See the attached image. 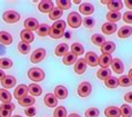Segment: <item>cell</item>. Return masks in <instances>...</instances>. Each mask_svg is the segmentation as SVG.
<instances>
[{
	"instance_id": "30bf717a",
	"label": "cell",
	"mask_w": 132,
	"mask_h": 117,
	"mask_svg": "<svg viewBox=\"0 0 132 117\" xmlns=\"http://www.w3.org/2000/svg\"><path fill=\"white\" fill-rule=\"evenodd\" d=\"M16 84H17V80H16V78H14L13 76H11V75L6 76V77L1 80L2 87H3L5 89H7V90L10 89V88H12V87H14V86H16Z\"/></svg>"
},
{
	"instance_id": "74e56055",
	"label": "cell",
	"mask_w": 132,
	"mask_h": 117,
	"mask_svg": "<svg viewBox=\"0 0 132 117\" xmlns=\"http://www.w3.org/2000/svg\"><path fill=\"white\" fill-rule=\"evenodd\" d=\"M118 82H119V86L121 87H129L132 85V82L130 80V78L128 76H121V77L118 78Z\"/></svg>"
},
{
	"instance_id": "ffe728a7",
	"label": "cell",
	"mask_w": 132,
	"mask_h": 117,
	"mask_svg": "<svg viewBox=\"0 0 132 117\" xmlns=\"http://www.w3.org/2000/svg\"><path fill=\"white\" fill-rule=\"evenodd\" d=\"M78 60V56L75 55L73 53L69 52L67 55L63 56V59H62V63H63L65 66H71L73 64H76V61Z\"/></svg>"
},
{
	"instance_id": "8fae6325",
	"label": "cell",
	"mask_w": 132,
	"mask_h": 117,
	"mask_svg": "<svg viewBox=\"0 0 132 117\" xmlns=\"http://www.w3.org/2000/svg\"><path fill=\"white\" fill-rule=\"evenodd\" d=\"M28 94V86L27 85H19L18 87H16V89L13 91V96L17 98L18 100L21 99L22 97L27 96Z\"/></svg>"
},
{
	"instance_id": "e0dca14e",
	"label": "cell",
	"mask_w": 132,
	"mask_h": 117,
	"mask_svg": "<svg viewBox=\"0 0 132 117\" xmlns=\"http://www.w3.org/2000/svg\"><path fill=\"white\" fill-rule=\"evenodd\" d=\"M20 38H21V41L22 42H26V43H28V45H30V42H32L35 39V35L32 34L31 31L23 29V30L20 32Z\"/></svg>"
},
{
	"instance_id": "3957f363",
	"label": "cell",
	"mask_w": 132,
	"mask_h": 117,
	"mask_svg": "<svg viewBox=\"0 0 132 117\" xmlns=\"http://www.w3.org/2000/svg\"><path fill=\"white\" fill-rule=\"evenodd\" d=\"M2 19L7 24H16L20 20V14L14 10H8L2 14Z\"/></svg>"
},
{
	"instance_id": "11a10c76",
	"label": "cell",
	"mask_w": 132,
	"mask_h": 117,
	"mask_svg": "<svg viewBox=\"0 0 132 117\" xmlns=\"http://www.w3.org/2000/svg\"><path fill=\"white\" fill-rule=\"evenodd\" d=\"M102 3H103V5H108V2H109V0H107V1H104V0H103V1H101Z\"/></svg>"
},
{
	"instance_id": "f6af8a7d",
	"label": "cell",
	"mask_w": 132,
	"mask_h": 117,
	"mask_svg": "<svg viewBox=\"0 0 132 117\" xmlns=\"http://www.w3.org/2000/svg\"><path fill=\"white\" fill-rule=\"evenodd\" d=\"M82 23H83V25H84V27H86V28H89V29L93 28V26H94V19H93L92 17H87V18H84V19L82 20Z\"/></svg>"
},
{
	"instance_id": "4fadbf2b",
	"label": "cell",
	"mask_w": 132,
	"mask_h": 117,
	"mask_svg": "<svg viewBox=\"0 0 132 117\" xmlns=\"http://www.w3.org/2000/svg\"><path fill=\"white\" fill-rule=\"evenodd\" d=\"M108 9L110 11H120L121 9L123 8V2L121 0H109L108 2Z\"/></svg>"
},
{
	"instance_id": "5b68a950",
	"label": "cell",
	"mask_w": 132,
	"mask_h": 117,
	"mask_svg": "<svg viewBox=\"0 0 132 117\" xmlns=\"http://www.w3.org/2000/svg\"><path fill=\"white\" fill-rule=\"evenodd\" d=\"M45 57H46V50L43 48H38L32 53L30 60H31V63H34V64H38L45 59Z\"/></svg>"
},
{
	"instance_id": "d4e9b609",
	"label": "cell",
	"mask_w": 132,
	"mask_h": 117,
	"mask_svg": "<svg viewBox=\"0 0 132 117\" xmlns=\"http://www.w3.org/2000/svg\"><path fill=\"white\" fill-rule=\"evenodd\" d=\"M116 50V43L112 41H105L103 45L101 46V52L102 54H109L111 55Z\"/></svg>"
},
{
	"instance_id": "7a4b0ae2",
	"label": "cell",
	"mask_w": 132,
	"mask_h": 117,
	"mask_svg": "<svg viewBox=\"0 0 132 117\" xmlns=\"http://www.w3.org/2000/svg\"><path fill=\"white\" fill-rule=\"evenodd\" d=\"M67 21H68V25L71 28H78V27H80V25L82 24V17L80 16V13L73 11L68 14Z\"/></svg>"
},
{
	"instance_id": "681fc988",
	"label": "cell",
	"mask_w": 132,
	"mask_h": 117,
	"mask_svg": "<svg viewBox=\"0 0 132 117\" xmlns=\"http://www.w3.org/2000/svg\"><path fill=\"white\" fill-rule=\"evenodd\" d=\"M123 97H124V100H126L127 103L132 104V91H129V93H127Z\"/></svg>"
},
{
	"instance_id": "ba28073f",
	"label": "cell",
	"mask_w": 132,
	"mask_h": 117,
	"mask_svg": "<svg viewBox=\"0 0 132 117\" xmlns=\"http://www.w3.org/2000/svg\"><path fill=\"white\" fill-rule=\"evenodd\" d=\"M38 8L43 13H50L51 10L53 9V2L50 1V0H42V1L39 2Z\"/></svg>"
},
{
	"instance_id": "d6a6232c",
	"label": "cell",
	"mask_w": 132,
	"mask_h": 117,
	"mask_svg": "<svg viewBox=\"0 0 132 117\" xmlns=\"http://www.w3.org/2000/svg\"><path fill=\"white\" fill-rule=\"evenodd\" d=\"M91 41H92L93 45H96L98 47H101L105 42V38H104V36L96 34V35H93L92 37H91Z\"/></svg>"
},
{
	"instance_id": "ab89813d",
	"label": "cell",
	"mask_w": 132,
	"mask_h": 117,
	"mask_svg": "<svg viewBox=\"0 0 132 117\" xmlns=\"http://www.w3.org/2000/svg\"><path fill=\"white\" fill-rule=\"evenodd\" d=\"M63 32L64 31H60V30H57L52 27H50V30H49V36L52 39H60L62 36H63Z\"/></svg>"
},
{
	"instance_id": "7c38bea8",
	"label": "cell",
	"mask_w": 132,
	"mask_h": 117,
	"mask_svg": "<svg viewBox=\"0 0 132 117\" xmlns=\"http://www.w3.org/2000/svg\"><path fill=\"white\" fill-rule=\"evenodd\" d=\"M87 70V63L84 60V58H80L76 61L75 64V71L78 75H82L84 71Z\"/></svg>"
},
{
	"instance_id": "c3c4849f",
	"label": "cell",
	"mask_w": 132,
	"mask_h": 117,
	"mask_svg": "<svg viewBox=\"0 0 132 117\" xmlns=\"http://www.w3.org/2000/svg\"><path fill=\"white\" fill-rule=\"evenodd\" d=\"M122 19L126 24H132V11H127L122 14Z\"/></svg>"
},
{
	"instance_id": "836d02e7",
	"label": "cell",
	"mask_w": 132,
	"mask_h": 117,
	"mask_svg": "<svg viewBox=\"0 0 132 117\" xmlns=\"http://www.w3.org/2000/svg\"><path fill=\"white\" fill-rule=\"evenodd\" d=\"M71 53H73L77 56H81L82 54H84V48L81 43L79 42H75L71 45Z\"/></svg>"
},
{
	"instance_id": "4dcf8cb0",
	"label": "cell",
	"mask_w": 132,
	"mask_h": 117,
	"mask_svg": "<svg viewBox=\"0 0 132 117\" xmlns=\"http://www.w3.org/2000/svg\"><path fill=\"white\" fill-rule=\"evenodd\" d=\"M63 14V11L61 9H59L58 7H53V9L51 10V12L49 13V18L51 20H60V18Z\"/></svg>"
},
{
	"instance_id": "8992f818",
	"label": "cell",
	"mask_w": 132,
	"mask_h": 117,
	"mask_svg": "<svg viewBox=\"0 0 132 117\" xmlns=\"http://www.w3.org/2000/svg\"><path fill=\"white\" fill-rule=\"evenodd\" d=\"M84 60H86L87 65H89L90 67H96L99 64V57L97 54H94L93 52H88L86 54V57H84Z\"/></svg>"
},
{
	"instance_id": "60d3db41",
	"label": "cell",
	"mask_w": 132,
	"mask_h": 117,
	"mask_svg": "<svg viewBox=\"0 0 132 117\" xmlns=\"http://www.w3.org/2000/svg\"><path fill=\"white\" fill-rule=\"evenodd\" d=\"M53 117H67V109L63 106H58L53 113Z\"/></svg>"
},
{
	"instance_id": "7bdbcfd3",
	"label": "cell",
	"mask_w": 132,
	"mask_h": 117,
	"mask_svg": "<svg viewBox=\"0 0 132 117\" xmlns=\"http://www.w3.org/2000/svg\"><path fill=\"white\" fill-rule=\"evenodd\" d=\"M99 114H100V112H99L98 108H94V107H91V108H88L86 113H84V115L86 117H98Z\"/></svg>"
},
{
	"instance_id": "f1b7e54d",
	"label": "cell",
	"mask_w": 132,
	"mask_h": 117,
	"mask_svg": "<svg viewBox=\"0 0 132 117\" xmlns=\"http://www.w3.org/2000/svg\"><path fill=\"white\" fill-rule=\"evenodd\" d=\"M0 42H1L2 45H11L12 36L7 31H0Z\"/></svg>"
},
{
	"instance_id": "db71d44e",
	"label": "cell",
	"mask_w": 132,
	"mask_h": 117,
	"mask_svg": "<svg viewBox=\"0 0 132 117\" xmlns=\"http://www.w3.org/2000/svg\"><path fill=\"white\" fill-rule=\"evenodd\" d=\"M128 77H129V78H130V80L132 82V69H131V70L129 71V75H128Z\"/></svg>"
},
{
	"instance_id": "f907efd6",
	"label": "cell",
	"mask_w": 132,
	"mask_h": 117,
	"mask_svg": "<svg viewBox=\"0 0 132 117\" xmlns=\"http://www.w3.org/2000/svg\"><path fill=\"white\" fill-rule=\"evenodd\" d=\"M124 5H126L129 9H132V0H126V1H124Z\"/></svg>"
},
{
	"instance_id": "ee69618b",
	"label": "cell",
	"mask_w": 132,
	"mask_h": 117,
	"mask_svg": "<svg viewBox=\"0 0 132 117\" xmlns=\"http://www.w3.org/2000/svg\"><path fill=\"white\" fill-rule=\"evenodd\" d=\"M65 23L63 20H57V21H54L53 25H52V28L54 29H57V30H60V31H64V29H65Z\"/></svg>"
},
{
	"instance_id": "9c48e42d",
	"label": "cell",
	"mask_w": 132,
	"mask_h": 117,
	"mask_svg": "<svg viewBox=\"0 0 132 117\" xmlns=\"http://www.w3.org/2000/svg\"><path fill=\"white\" fill-rule=\"evenodd\" d=\"M113 60V58L111 55L109 54H102L100 57H99V66H100L101 68H108L110 65H111Z\"/></svg>"
},
{
	"instance_id": "277c9868",
	"label": "cell",
	"mask_w": 132,
	"mask_h": 117,
	"mask_svg": "<svg viewBox=\"0 0 132 117\" xmlns=\"http://www.w3.org/2000/svg\"><path fill=\"white\" fill-rule=\"evenodd\" d=\"M92 91V86L89 82H83L78 87V94L80 97H88Z\"/></svg>"
},
{
	"instance_id": "1f68e13d",
	"label": "cell",
	"mask_w": 132,
	"mask_h": 117,
	"mask_svg": "<svg viewBox=\"0 0 132 117\" xmlns=\"http://www.w3.org/2000/svg\"><path fill=\"white\" fill-rule=\"evenodd\" d=\"M49 30H50V27L48 26L47 24H41L39 25L38 29H37V34L40 37H46V36H49Z\"/></svg>"
},
{
	"instance_id": "f546056e",
	"label": "cell",
	"mask_w": 132,
	"mask_h": 117,
	"mask_svg": "<svg viewBox=\"0 0 132 117\" xmlns=\"http://www.w3.org/2000/svg\"><path fill=\"white\" fill-rule=\"evenodd\" d=\"M97 77L101 80H107L111 77V70L108 68H101L97 71Z\"/></svg>"
},
{
	"instance_id": "cb8c5ba5",
	"label": "cell",
	"mask_w": 132,
	"mask_h": 117,
	"mask_svg": "<svg viewBox=\"0 0 132 117\" xmlns=\"http://www.w3.org/2000/svg\"><path fill=\"white\" fill-rule=\"evenodd\" d=\"M69 53V46L68 43H60L56 47V50H54V54L57 55L58 57H63L64 55H67Z\"/></svg>"
},
{
	"instance_id": "6da1fadb",
	"label": "cell",
	"mask_w": 132,
	"mask_h": 117,
	"mask_svg": "<svg viewBox=\"0 0 132 117\" xmlns=\"http://www.w3.org/2000/svg\"><path fill=\"white\" fill-rule=\"evenodd\" d=\"M28 77L35 83L42 82L45 79V71L40 68H30L28 70Z\"/></svg>"
},
{
	"instance_id": "d6986e66",
	"label": "cell",
	"mask_w": 132,
	"mask_h": 117,
	"mask_svg": "<svg viewBox=\"0 0 132 117\" xmlns=\"http://www.w3.org/2000/svg\"><path fill=\"white\" fill-rule=\"evenodd\" d=\"M54 96L57 99H65L68 97V89L64 86H57L54 89Z\"/></svg>"
},
{
	"instance_id": "b9f144b4",
	"label": "cell",
	"mask_w": 132,
	"mask_h": 117,
	"mask_svg": "<svg viewBox=\"0 0 132 117\" xmlns=\"http://www.w3.org/2000/svg\"><path fill=\"white\" fill-rule=\"evenodd\" d=\"M18 50H19L20 54L27 55L29 52H30V45H28V43L21 41V42L18 43Z\"/></svg>"
},
{
	"instance_id": "52a82bcc",
	"label": "cell",
	"mask_w": 132,
	"mask_h": 117,
	"mask_svg": "<svg viewBox=\"0 0 132 117\" xmlns=\"http://www.w3.org/2000/svg\"><path fill=\"white\" fill-rule=\"evenodd\" d=\"M39 23H38V20L36 19V18H27V19L24 20V23H23V26H24V29L26 30H29V31H35L38 29L39 27Z\"/></svg>"
},
{
	"instance_id": "d590c367",
	"label": "cell",
	"mask_w": 132,
	"mask_h": 117,
	"mask_svg": "<svg viewBox=\"0 0 132 117\" xmlns=\"http://www.w3.org/2000/svg\"><path fill=\"white\" fill-rule=\"evenodd\" d=\"M120 112L122 117H131L132 115V108L129 105H122L120 108Z\"/></svg>"
},
{
	"instance_id": "f35d334b",
	"label": "cell",
	"mask_w": 132,
	"mask_h": 117,
	"mask_svg": "<svg viewBox=\"0 0 132 117\" xmlns=\"http://www.w3.org/2000/svg\"><path fill=\"white\" fill-rule=\"evenodd\" d=\"M12 67V60L9 58H0V68L9 69Z\"/></svg>"
},
{
	"instance_id": "816d5d0a",
	"label": "cell",
	"mask_w": 132,
	"mask_h": 117,
	"mask_svg": "<svg viewBox=\"0 0 132 117\" xmlns=\"http://www.w3.org/2000/svg\"><path fill=\"white\" fill-rule=\"evenodd\" d=\"M6 77V74H5V71L2 70V69H0V80H2L3 78Z\"/></svg>"
},
{
	"instance_id": "8d00e7d4",
	"label": "cell",
	"mask_w": 132,
	"mask_h": 117,
	"mask_svg": "<svg viewBox=\"0 0 132 117\" xmlns=\"http://www.w3.org/2000/svg\"><path fill=\"white\" fill-rule=\"evenodd\" d=\"M57 6L62 11H64V10H68L71 7V1H69V0H58Z\"/></svg>"
},
{
	"instance_id": "e575fe53",
	"label": "cell",
	"mask_w": 132,
	"mask_h": 117,
	"mask_svg": "<svg viewBox=\"0 0 132 117\" xmlns=\"http://www.w3.org/2000/svg\"><path fill=\"white\" fill-rule=\"evenodd\" d=\"M104 85H105V87H108V88H117V87L119 86L118 78L111 76V77L108 78L107 80H104Z\"/></svg>"
},
{
	"instance_id": "44dd1931",
	"label": "cell",
	"mask_w": 132,
	"mask_h": 117,
	"mask_svg": "<svg viewBox=\"0 0 132 117\" xmlns=\"http://www.w3.org/2000/svg\"><path fill=\"white\" fill-rule=\"evenodd\" d=\"M35 103H36V98L32 97V96H24V97L21 98V99L18 100V104L20 106H22V107H26V108L35 105Z\"/></svg>"
},
{
	"instance_id": "bcb514c9",
	"label": "cell",
	"mask_w": 132,
	"mask_h": 117,
	"mask_svg": "<svg viewBox=\"0 0 132 117\" xmlns=\"http://www.w3.org/2000/svg\"><path fill=\"white\" fill-rule=\"evenodd\" d=\"M11 111L6 108L3 105L0 106V117H11Z\"/></svg>"
},
{
	"instance_id": "9a60e30c",
	"label": "cell",
	"mask_w": 132,
	"mask_h": 117,
	"mask_svg": "<svg viewBox=\"0 0 132 117\" xmlns=\"http://www.w3.org/2000/svg\"><path fill=\"white\" fill-rule=\"evenodd\" d=\"M43 103H45L46 106H48V107L53 108V107H57L58 99L53 94H47L45 96V99H43Z\"/></svg>"
},
{
	"instance_id": "4316f807",
	"label": "cell",
	"mask_w": 132,
	"mask_h": 117,
	"mask_svg": "<svg viewBox=\"0 0 132 117\" xmlns=\"http://www.w3.org/2000/svg\"><path fill=\"white\" fill-rule=\"evenodd\" d=\"M132 35V27L131 26H123L119 29L118 31V36L119 38H129Z\"/></svg>"
},
{
	"instance_id": "f5cc1de1",
	"label": "cell",
	"mask_w": 132,
	"mask_h": 117,
	"mask_svg": "<svg viewBox=\"0 0 132 117\" xmlns=\"http://www.w3.org/2000/svg\"><path fill=\"white\" fill-rule=\"evenodd\" d=\"M68 117H81L80 115H78V114H75V113H72V114H70Z\"/></svg>"
},
{
	"instance_id": "2e32d148",
	"label": "cell",
	"mask_w": 132,
	"mask_h": 117,
	"mask_svg": "<svg viewBox=\"0 0 132 117\" xmlns=\"http://www.w3.org/2000/svg\"><path fill=\"white\" fill-rule=\"evenodd\" d=\"M104 116L105 117H120L121 112L120 108L116 107V106H109L104 109Z\"/></svg>"
},
{
	"instance_id": "603a6c76",
	"label": "cell",
	"mask_w": 132,
	"mask_h": 117,
	"mask_svg": "<svg viewBox=\"0 0 132 117\" xmlns=\"http://www.w3.org/2000/svg\"><path fill=\"white\" fill-rule=\"evenodd\" d=\"M28 93H30L32 97H35V96L37 97L42 94V88L39 85H37L36 83H32L28 86Z\"/></svg>"
},
{
	"instance_id": "9f6ffc18",
	"label": "cell",
	"mask_w": 132,
	"mask_h": 117,
	"mask_svg": "<svg viewBox=\"0 0 132 117\" xmlns=\"http://www.w3.org/2000/svg\"><path fill=\"white\" fill-rule=\"evenodd\" d=\"M73 2H75V3H77V5H79V3H80V1H79V0H75V1H73Z\"/></svg>"
},
{
	"instance_id": "ac0fdd59",
	"label": "cell",
	"mask_w": 132,
	"mask_h": 117,
	"mask_svg": "<svg viewBox=\"0 0 132 117\" xmlns=\"http://www.w3.org/2000/svg\"><path fill=\"white\" fill-rule=\"evenodd\" d=\"M79 11L81 14H86V16H90V14H92L93 11H94V8L93 6L91 5L89 2H84L82 5H80L79 7Z\"/></svg>"
},
{
	"instance_id": "7402d4cb",
	"label": "cell",
	"mask_w": 132,
	"mask_h": 117,
	"mask_svg": "<svg viewBox=\"0 0 132 117\" xmlns=\"http://www.w3.org/2000/svg\"><path fill=\"white\" fill-rule=\"evenodd\" d=\"M117 29H118V27H117V25H116V24L105 23L104 25H102L101 30H102V32H103V34L112 35V34H114V32L117 31Z\"/></svg>"
},
{
	"instance_id": "6f0895ef",
	"label": "cell",
	"mask_w": 132,
	"mask_h": 117,
	"mask_svg": "<svg viewBox=\"0 0 132 117\" xmlns=\"http://www.w3.org/2000/svg\"><path fill=\"white\" fill-rule=\"evenodd\" d=\"M11 117H22V116H19V115H14V116H11Z\"/></svg>"
},
{
	"instance_id": "5bb4252c",
	"label": "cell",
	"mask_w": 132,
	"mask_h": 117,
	"mask_svg": "<svg viewBox=\"0 0 132 117\" xmlns=\"http://www.w3.org/2000/svg\"><path fill=\"white\" fill-rule=\"evenodd\" d=\"M111 67L116 74H122L123 70H124V65L122 63V60L119 59V58H114V59L112 60Z\"/></svg>"
},
{
	"instance_id": "7dc6e473",
	"label": "cell",
	"mask_w": 132,
	"mask_h": 117,
	"mask_svg": "<svg viewBox=\"0 0 132 117\" xmlns=\"http://www.w3.org/2000/svg\"><path fill=\"white\" fill-rule=\"evenodd\" d=\"M24 114L29 116V117H32L35 116L37 114V108L35 107V106H30V107H27L24 109Z\"/></svg>"
},
{
	"instance_id": "484cf974",
	"label": "cell",
	"mask_w": 132,
	"mask_h": 117,
	"mask_svg": "<svg viewBox=\"0 0 132 117\" xmlns=\"http://www.w3.org/2000/svg\"><path fill=\"white\" fill-rule=\"evenodd\" d=\"M12 96L9 93V90H7L5 88H0V101H2L3 104L7 103H11Z\"/></svg>"
},
{
	"instance_id": "83f0119b",
	"label": "cell",
	"mask_w": 132,
	"mask_h": 117,
	"mask_svg": "<svg viewBox=\"0 0 132 117\" xmlns=\"http://www.w3.org/2000/svg\"><path fill=\"white\" fill-rule=\"evenodd\" d=\"M122 18V14H121L120 12L118 11H109L107 13V20H108V23H111V24H116V23H118V21Z\"/></svg>"
}]
</instances>
